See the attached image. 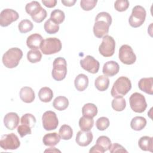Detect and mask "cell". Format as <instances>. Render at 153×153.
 Returning <instances> with one entry per match:
<instances>
[{
  "mask_svg": "<svg viewBox=\"0 0 153 153\" xmlns=\"http://www.w3.org/2000/svg\"><path fill=\"white\" fill-rule=\"evenodd\" d=\"M112 23L111 16L106 12L99 13L95 18L93 33L96 37L102 38L108 33L109 26Z\"/></svg>",
  "mask_w": 153,
  "mask_h": 153,
  "instance_id": "1",
  "label": "cell"
},
{
  "mask_svg": "<svg viewBox=\"0 0 153 153\" xmlns=\"http://www.w3.org/2000/svg\"><path fill=\"white\" fill-rule=\"evenodd\" d=\"M131 88L130 80L126 76L119 77L114 83L111 90V94L114 97H123Z\"/></svg>",
  "mask_w": 153,
  "mask_h": 153,
  "instance_id": "2",
  "label": "cell"
},
{
  "mask_svg": "<svg viewBox=\"0 0 153 153\" xmlns=\"http://www.w3.org/2000/svg\"><path fill=\"white\" fill-rule=\"evenodd\" d=\"M22 56L23 52L19 48H11L3 54L2 63L7 68H14L19 65Z\"/></svg>",
  "mask_w": 153,
  "mask_h": 153,
  "instance_id": "3",
  "label": "cell"
},
{
  "mask_svg": "<svg viewBox=\"0 0 153 153\" xmlns=\"http://www.w3.org/2000/svg\"><path fill=\"white\" fill-rule=\"evenodd\" d=\"M62 42L56 38H48L43 39L40 49L44 54L50 55L60 51L62 49Z\"/></svg>",
  "mask_w": 153,
  "mask_h": 153,
  "instance_id": "4",
  "label": "cell"
},
{
  "mask_svg": "<svg viewBox=\"0 0 153 153\" xmlns=\"http://www.w3.org/2000/svg\"><path fill=\"white\" fill-rule=\"evenodd\" d=\"M67 74V63L63 57H57L53 61V68L51 75L53 78L57 81L65 78Z\"/></svg>",
  "mask_w": 153,
  "mask_h": 153,
  "instance_id": "5",
  "label": "cell"
},
{
  "mask_svg": "<svg viewBox=\"0 0 153 153\" xmlns=\"http://www.w3.org/2000/svg\"><path fill=\"white\" fill-rule=\"evenodd\" d=\"M146 10L140 5H136L132 9L131 16L128 19L130 25L133 27H138L142 25L146 18Z\"/></svg>",
  "mask_w": 153,
  "mask_h": 153,
  "instance_id": "6",
  "label": "cell"
},
{
  "mask_svg": "<svg viewBox=\"0 0 153 153\" xmlns=\"http://www.w3.org/2000/svg\"><path fill=\"white\" fill-rule=\"evenodd\" d=\"M131 109L135 112L142 113L147 108V103L144 96L139 93H133L129 98Z\"/></svg>",
  "mask_w": 153,
  "mask_h": 153,
  "instance_id": "7",
  "label": "cell"
},
{
  "mask_svg": "<svg viewBox=\"0 0 153 153\" xmlns=\"http://www.w3.org/2000/svg\"><path fill=\"white\" fill-rule=\"evenodd\" d=\"M115 48V41L109 36L105 35L103 37L102 42L99 47V51L103 56L108 57L114 55Z\"/></svg>",
  "mask_w": 153,
  "mask_h": 153,
  "instance_id": "8",
  "label": "cell"
},
{
  "mask_svg": "<svg viewBox=\"0 0 153 153\" xmlns=\"http://www.w3.org/2000/svg\"><path fill=\"white\" fill-rule=\"evenodd\" d=\"M20 145V142L14 133H11L2 136L0 140V146L4 150L16 149Z\"/></svg>",
  "mask_w": 153,
  "mask_h": 153,
  "instance_id": "9",
  "label": "cell"
},
{
  "mask_svg": "<svg viewBox=\"0 0 153 153\" xmlns=\"http://www.w3.org/2000/svg\"><path fill=\"white\" fill-rule=\"evenodd\" d=\"M119 59L126 65H132L136 60V56L132 48L127 44L123 45L119 50Z\"/></svg>",
  "mask_w": 153,
  "mask_h": 153,
  "instance_id": "10",
  "label": "cell"
},
{
  "mask_svg": "<svg viewBox=\"0 0 153 153\" xmlns=\"http://www.w3.org/2000/svg\"><path fill=\"white\" fill-rule=\"evenodd\" d=\"M44 128L47 131L55 130L59 125V120L56 113L51 111L45 112L42 116Z\"/></svg>",
  "mask_w": 153,
  "mask_h": 153,
  "instance_id": "11",
  "label": "cell"
},
{
  "mask_svg": "<svg viewBox=\"0 0 153 153\" xmlns=\"http://www.w3.org/2000/svg\"><path fill=\"white\" fill-rule=\"evenodd\" d=\"M19 17L18 13L10 8L3 10L0 14V25L2 27H7L12 22L17 20Z\"/></svg>",
  "mask_w": 153,
  "mask_h": 153,
  "instance_id": "12",
  "label": "cell"
},
{
  "mask_svg": "<svg viewBox=\"0 0 153 153\" xmlns=\"http://www.w3.org/2000/svg\"><path fill=\"white\" fill-rule=\"evenodd\" d=\"M80 65L84 70L91 74H96L100 66L99 62L90 55L87 56L84 59L81 60Z\"/></svg>",
  "mask_w": 153,
  "mask_h": 153,
  "instance_id": "13",
  "label": "cell"
},
{
  "mask_svg": "<svg viewBox=\"0 0 153 153\" xmlns=\"http://www.w3.org/2000/svg\"><path fill=\"white\" fill-rule=\"evenodd\" d=\"M93 139V134L90 131H79L76 136L75 141L81 146H86L90 145Z\"/></svg>",
  "mask_w": 153,
  "mask_h": 153,
  "instance_id": "14",
  "label": "cell"
},
{
  "mask_svg": "<svg viewBox=\"0 0 153 153\" xmlns=\"http://www.w3.org/2000/svg\"><path fill=\"white\" fill-rule=\"evenodd\" d=\"M20 118L16 112H9L4 118V123L5 127L8 130L15 129L19 124Z\"/></svg>",
  "mask_w": 153,
  "mask_h": 153,
  "instance_id": "15",
  "label": "cell"
},
{
  "mask_svg": "<svg viewBox=\"0 0 153 153\" xmlns=\"http://www.w3.org/2000/svg\"><path fill=\"white\" fill-rule=\"evenodd\" d=\"M120 70V66L117 62L111 60L106 62L103 66L102 72L106 76H113L117 75Z\"/></svg>",
  "mask_w": 153,
  "mask_h": 153,
  "instance_id": "16",
  "label": "cell"
},
{
  "mask_svg": "<svg viewBox=\"0 0 153 153\" xmlns=\"http://www.w3.org/2000/svg\"><path fill=\"white\" fill-rule=\"evenodd\" d=\"M42 41L43 38L41 35L38 33H33L27 37L26 45L32 50H38V48H40Z\"/></svg>",
  "mask_w": 153,
  "mask_h": 153,
  "instance_id": "17",
  "label": "cell"
},
{
  "mask_svg": "<svg viewBox=\"0 0 153 153\" xmlns=\"http://www.w3.org/2000/svg\"><path fill=\"white\" fill-rule=\"evenodd\" d=\"M138 87L139 89L145 93L152 95L153 94V78H141L138 82Z\"/></svg>",
  "mask_w": 153,
  "mask_h": 153,
  "instance_id": "18",
  "label": "cell"
},
{
  "mask_svg": "<svg viewBox=\"0 0 153 153\" xmlns=\"http://www.w3.org/2000/svg\"><path fill=\"white\" fill-rule=\"evenodd\" d=\"M19 94L21 100L27 103H32L35 98L34 91L29 87H22L20 89Z\"/></svg>",
  "mask_w": 153,
  "mask_h": 153,
  "instance_id": "19",
  "label": "cell"
},
{
  "mask_svg": "<svg viewBox=\"0 0 153 153\" xmlns=\"http://www.w3.org/2000/svg\"><path fill=\"white\" fill-rule=\"evenodd\" d=\"M76 89L79 91H82L87 88L88 85V78L87 75L80 74L76 76L74 81Z\"/></svg>",
  "mask_w": 153,
  "mask_h": 153,
  "instance_id": "20",
  "label": "cell"
},
{
  "mask_svg": "<svg viewBox=\"0 0 153 153\" xmlns=\"http://www.w3.org/2000/svg\"><path fill=\"white\" fill-rule=\"evenodd\" d=\"M139 148L145 151H153V138L145 136L141 137L138 142Z\"/></svg>",
  "mask_w": 153,
  "mask_h": 153,
  "instance_id": "21",
  "label": "cell"
},
{
  "mask_svg": "<svg viewBox=\"0 0 153 153\" xmlns=\"http://www.w3.org/2000/svg\"><path fill=\"white\" fill-rule=\"evenodd\" d=\"M60 140V137L59 134L56 132L47 133L44 135L42 139L43 143L45 146H54L56 145Z\"/></svg>",
  "mask_w": 153,
  "mask_h": 153,
  "instance_id": "22",
  "label": "cell"
},
{
  "mask_svg": "<svg viewBox=\"0 0 153 153\" xmlns=\"http://www.w3.org/2000/svg\"><path fill=\"white\" fill-rule=\"evenodd\" d=\"M43 8L41 7V4L36 1H32L27 3L25 7L26 12L29 14L31 17L35 16L38 14Z\"/></svg>",
  "mask_w": 153,
  "mask_h": 153,
  "instance_id": "23",
  "label": "cell"
},
{
  "mask_svg": "<svg viewBox=\"0 0 153 153\" xmlns=\"http://www.w3.org/2000/svg\"><path fill=\"white\" fill-rule=\"evenodd\" d=\"M109 85V79L105 75L99 76L94 81V85L96 88L100 91H103L108 88Z\"/></svg>",
  "mask_w": 153,
  "mask_h": 153,
  "instance_id": "24",
  "label": "cell"
},
{
  "mask_svg": "<svg viewBox=\"0 0 153 153\" xmlns=\"http://www.w3.org/2000/svg\"><path fill=\"white\" fill-rule=\"evenodd\" d=\"M82 114L84 117L93 118L97 114V108L93 103H86L82 108Z\"/></svg>",
  "mask_w": 153,
  "mask_h": 153,
  "instance_id": "25",
  "label": "cell"
},
{
  "mask_svg": "<svg viewBox=\"0 0 153 153\" xmlns=\"http://www.w3.org/2000/svg\"><path fill=\"white\" fill-rule=\"evenodd\" d=\"M146 125V120L140 116H137L132 118L130 126L131 128L136 131H140L143 129V128Z\"/></svg>",
  "mask_w": 153,
  "mask_h": 153,
  "instance_id": "26",
  "label": "cell"
},
{
  "mask_svg": "<svg viewBox=\"0 0 153 153\" xmlns=\"http://www.w3.org/2000/svg\"><path fill=\"white\" fill-rule=\"evenodd\" d=\"M39 99L41 102L47 103L51 100L53 97V92L52 90L47 87H42L38 93Z\"/></svg>",
  "mask_w": 153,
  "mask_h": 153,
  "instance_id": "27",
  "label": "cell"
},
{
  "mask_svg": "<svg viewBox=\"0 0 153 153\" xmlns=\"http://www.w3.org/2000/svg\"><path fill=\"white\" fill-rule=\"evenodd\" d=\"M69 105L68 99L62 96L56 97L53 102V106L58 111H63L66 109Z\"/></svg>",
  "mask_w": 153,
  "mask_h": 153,
  "instance_id": "28",
  "label": "cell"
},
{
  "mask_svg": "<svg viewBox=\"0 0 153 153\" xmlns=\"http://www.w3.org/2000/svg\"><path fill=\"white\" fill-rule=\"evenodd\" d=\"M94 120L92 118H88L82 116L79 118V126L81 130L82 131H90L93 127Z\"/></svg>",
  "mask_w": 153,
  "mask_h": 153,
  "instance_id": "29",
  "label": "cell"
},
{
  "mask_svg": "<svg viewBox=\"0 0 153 153\" xmlns=\"http://www.w3.org/2000/svg\"><path fill=\"white\" fill-rule=\"evenodd\" d=\"M59 134L61 139L63 140H69L71 139L73 136V130L71 126L67 124H63L60 127Z\"/></svg>",
  "mask_w": 153,
  "mask_h": 153,
  "instance_id": "30",
  "label": "cell"
},
{
  "mask_svg": "<svg viewBox=\"0 0 153 153\" xmlns=\"http://www.w3.org/2000/svg\"><path fill=\"white\" fill-rule=\"evenodd\" d=\"M111 105L115 111H122L126 106V101L123 97H114L112 101Z\"/></svg>",
  "mask_w": 153,
  "mask_h": 153,
  "instance_id": "31",
  "label": "cell"
},
{
  "mask_svg": "<svg viewBox=\"0 0 153 153\" xmlns=\"http://www.w3.org/2000/svg\"><path fill=\"white\" fill-rule=\"evenodd\" d=\"M65 18V15L64 12L59 9L54 10L50 14V19L57 25L62 23L64 21Z\"/></svg>",
  "mask_w": 153,
  "mask_h": 153,
  "instance_id": "32",
  "label": "cell"
},
{
  "mask_svg": "<svg viewBox=\"0 0 153 153\" xmlns=\"http://www.w3.org/2000/svg\"><path fill=\"white\" fill-rule=\"evenodd\" d=\"M45 32L49 34H54L57 33L59 30V25L53 22L50 18L48 19L44 23V25Z\"/></svg>",
  "mask_w": 153,
  "mask_h": 153,
  "instance_id": "33",
  "label": "cell"
},
{
  "mask_svg": "<svg viewBox=\"0 0 153 153\" xmlns=\"http://www.w3.org/2000/svg\"><path fill=\"white\" fill-rule=\"evenodd\" d=\"M42 58V54L38 50H30L27 53V59L32 63L39 62Z\"/></svg>",
  "mask_w": 153,
  "mask_h": 153,
  "instance_id": "34",
  "label": "cell"
},
{
  "mask_svg": "<svg viewBox=\"0 0 153 153\" xmlns=\"http://www.w3.org/2000/svg\"><path fill=\"white\" fill-rule=\"evenodd\" d=\"M33 25L32 22L28 19H24L22 20L18 25L19 31L22 33L29 32L32 30Z\"/></svg>",
  "mask_w": 153,
  "mask_h": 153,
  "instance_id": "35",
  "label": "cell"
},
{
  "mask_svg": "<svg viewBox=\"0 0 153 153\" xmlns=\"http://www.w3.org/2000/svg\"><path fill=\"white\" fill-rule=\"evenodd\" d=\"M20 123L22 124L26 125L32 128L36 124V118L31 114H26L22 117Z\"/></svg>",
  "mask_w": 153,
  "mask_h": 153,
  "instance_id": "36",
  "label": "cell"
},
{
  "mask_svg": "<svg viewBox=\"0 0 153 153\" xmlns=\"http://www.w3.org/2000/svg\"><path fill=\"white\" fill-rule=\"evenodd\" d=\"M96 143L98 144L105 151V152L108 151L112 145L110 139L105 136H99L96 140Z\"/></svg>",
  "mask_w": 153,
  "mask_h": 153,
  "instance_id": "37",
  "label": "cell"
},
{
  "mask_svg": "<svg viewBox=\"0 0 153 153\" xmlns=\"http://www.w3.org/2000/svg\"><path fill=\"white\" fill-rule=\"evenodd\" d=\"M109 126V120L107 117H102L99 118L96 122V126L99 130L103 131Z\"/></svg>",
  "mask_w": 153,
  "mask_h": 153,
  "instance_id": "38",
  "label": "cell"
},
{
  "mask_svg": "<svg viewBox=\"0 0 153 153\" xmlns=\"http://www.w3.org/2000/svg\"><path fill=\"white\" fill-rule=\"evenodd\" d=\"M97 2V0H81L80 5L84 11H90L95 7Z\"/></svg>",
  "mask_w": 153,
  "mask_h": 153,
  "instance_id": "39",
  "label": "cell"
},
{
  "mask_svg": "<svg viewBox=\"0 0 153 153\" xmlns=\"http://www.w3.org/2000/svg\"><path fill=\"white\" fill-rule=\"evenodd\" d=\"M129 7V1L127 0H117L114 3L115 9L120 12L126 11Z\"/></svg>",
  "mask_w": 153,
  "mask_h": 153,
  "instance_id": "40",
  "label": "cell"
},
{
  "mask_svg": "<svg viewBox=\"0 0 153 153\" xmlns=\"http://www.w3.org/2000/svg\"><path fill=\"white\" fill-rule=\"evenodd\" d=\"M17 132L19 133L21 137H23L26 135L30 134L32 133L31 128L25 124H21L18 126Z\"/></svg>",
  "mask_w": 153,
  "mask_h": 153,
  "instance_id": "41",
  "label": "cell"
},
{
  "mask_svg": "<svg viewBox=\"0 0 153 153\" xmlns=\"http://www.w3.org/2000/svg\"><path fill=\"white\" fill-rule=\"evenodd\" d=\"M47 13L46 10L44 8H42V10L36 16L31 17L32 20L36 23H41L47 17Z\"/></svg>",
  "mask_w": 153,
  "mask_h": 153,
  "instance_id": "42",
  "label": "cell"
},
{
  "mask_svg": "<svg viewBox=\"0 0 153 153\" xmlns=\"http://www.w3.org/2000/svg\"><path fill=\"white\" fill-rule=\"evenodd\" d=\"M110 152L114 153V152H127V151L121 145L114 143L113 145H111V147L109 149Z\"/></svg>",
  "mask_w": 153,
  "mask_h": 153,
  "instance_id": "43",
  "label": "cell"
},
{
  "mask_svg": "<svg viewBox=\"0 0 153 153\" xmlns=\"http://www.w3.org/2000/svg\"><path fill=\"white\" fill-rule=\"evenodd\" d=\"M42 2L45 7L48 8H53L56 6L57 4V1L56 0H48V1L42 0Z\"/></svg>",
  "mask_w": 153,
  "mask_h": 153,
  "instance_id": "44",
  "label": "cell"
},
{
  "mask_svg": "<svg viewBox=\"0 0 153 153\" xmlns=\"http://www.w3.org/2000/svg\"><path fill=\"white\" fill-rule=\"evenodd\" d=\"M105 151L97 143L94 145L91 148V149L89 151V152H100V153H103Z\"/></svg>",
  "mask_w": 153,
  "mask_h": 153,
  "instance_id": "45",
  "label": "cell"
},
{
  "mask_svg": "<svg viewBox=\"0 0 153 153\" xmlns=\"http://www.w3.org/2000/svg\"><path fill=\"white\" fill-rule=\"evenodd\" d=\"M76 1V0H62L61 2L65 6L71 7L75 4Z\"/></svg>",
  "mask_w": 153,
  "mask_h": 153,
  "instance_id": "46",
  "label": "cell"
},
{
  "mask_svg": "<svg viewBox=\"0 0 153 153\" xmlns=\"http://www.w3.org/2000/svg\"><path fill=\"white\" fill-rule=\"evenodd\" d=\"M44 152H60V151L56 149V148H50L48 149H46Z\"/></svg>",
  "mask_w": 153,
  "mask_h": 153,
  "instance_id": "47",
  "label": "cell"
}]
</instances>
